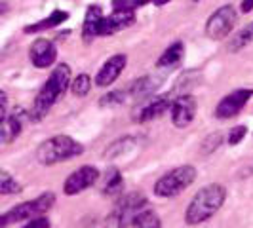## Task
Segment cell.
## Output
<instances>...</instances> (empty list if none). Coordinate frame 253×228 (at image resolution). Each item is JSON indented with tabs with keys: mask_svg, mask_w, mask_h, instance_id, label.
Masks as SVG:
<instances>
[{
	"mask_svg": "<svg viewBox=\"0 0 253 228\" xmlns=\"http://www.w3.org/2000/svg\"><path fill=\"white\" fill-rule=\"evenodd\" d=\"M73 80H71V67L67 63H59L51 75L48 76L46 84L42 86V89L38 91V95L35 97V103L31 107V111L27 113L31 122H40L44 120L48 113L51 111V107L57 101H61L67 93V89L71 88Z\"/></svg>",
	"mask_w": 253,
	"mask_h": 228,
	"instance_id": "1",
	"label": "cell"
},
{
	"mask_svg": "<svg viewBox=\"0 0 253 228\" xmlns=\"http://www.w3.org/2000/svg\"><path fill=\"white\" fill-rule=\"evenodd\" d=\"M227 200V190L223 189L221 185H208L200 189L194 198L190 200L187 213H185V223L189 227H196L202 225L208 219L215 215L217 211L221 209V205Z\"/></svg>",
	"mask_w": 253,
	"mask_h": 228,
	"instance_id": "2",
	"label": "cell"
},
{
	"mask_svg": "<svg viewBox=\"0 0 253 228\" xmlns=\"http://www.w3.org/2000/svg\"><path fill=\"white\" fill-rule=\"evenodd\" d=\"M84 152V147L69 135H55L44 141L37 151V160L42 165H53L59 162H67Z\"/></svg>",
	"mask_w": 253,
	"mask_h": 228,
	"instance_id": "3",
	"label": "cell"
},
{
	"mask_svg": "<svg viewBox=\"0 0 253 228\" xmlns=\"http://www.w3.org/2000/svg\"><path fill=\"white\" fill-rule=\"evenodd\" d=\"M196 167L192 165H179L175 169L168 171L166 175L154 183V194L158 198H175L183 190H187L196 181Z\"/></svg>",
	"mask_w": 253,
	"mask_h": 228,
	"instance_id": "4",
	"label": "cell"
},
{
	"mask_svg": "<svg viewBox=\"0 0 253 228\" xmlns=\"http://www.w3.org/2000/svg\"><path fill=\"white\" fill-rule=\"evenodd\" d=\"M53 203H55L53 192H44V194H40L35 200L19 203L13 209H10L8 213H4V215L0 217V227L6 228L10 227V225H15V223L31 221V219H35L38 215H44L48 209H51Z\"/></svg>",
	"mask_w": 253,
	"mask_h": 228,
	"instance_id": "5",
	"label": "cell"
},
{
	"mask_svg": "<svg viewBox=\"0 0 253 228\" xmlns=\"http://www.w3.org/2000/svg\"><path fill=\"white\" fill-rule=\"evenodd\" d=\"M234 25H236V12L230 4H227L210 15L206 23V35L211 40H223L232 33Z\"/></svg>",
	"mask_w": 253,
	"mask_h": 228,
	"instance_id": "6",
	"label": "cell"
},
{
	"mask_svg": "<svg viewBox=\"0 0 253 228\" xmlns=\"http://www.w3.org/2000/svg\"><path fill=\"white\" fill-rule=\"evenodd\" d=\"M253 97V89H234L232 93L225 95L215 109V116L219 120H230L234 116H238L240 111L248 105V101Z\"/></svg>",
	"mask_w": 253,
	"mask_h": 228,
	"instance_id": "7",
	"label": "cell"
},
{
	"mask_svg": "<svg viewBox=\"0 0 253 228\" xmlns=\"http://www.w3.org/2000/svg\"><path fill=\"white\" fill-rule=\"evenodd\" d=\"M145 207H147V198L143 194H139V192L127 194L120 200L114 215L111 217V221H114L113 225H116V227H129V223L135 217V213H139L141 209H145Z\"/></svg>",
	"mask_w": 253,
	"mask_h": 228,
	"instance_id": "8",
	"label": "cell"
},
{
	"mask_svg": "<svg viewBox=\"0 0 253 228\" xmlns=\"http://www.w3.org/2000/svg\"><path fill=\"white\" fill-rule=\"evenodd\" d=\"M97 179H99L97 167H93V165H82V167H78L76 171H73L67 177V181H65L63 185V192L67 196H76V194L88 190L89 187H93L97 183Z\"/></svg>",
	"mask_w": 253,
	"mask_h": 228,
	"instance_id": "9",
	"label": "cell"
},
{
	"mask_svg": "<svg viewBox=\"0 0 253 228\" xmlns=\"http://www.w3.org/2000/svg\"><path fill=\"white\" fill-rule=\"evenodd\" d=\"M171 103L173 101H171L169 95H151V97L143 99V105L137 111V116H133V120L139 122V124L156 120L168 111H171Z\"/></svg>",
	"mask_w": 253,
	"mask_h": 228,
	"instance_id": "10",
	"label": "cell"
},
{
	"mask_svg": "<svg viewBox=\"0 0 253 228\" xmlns=\"http://www.w3.org/2000/svg\"><path fill=\"white\" fill-rule=\"evenodd\" d=\"M198 111V103L190 93H181L171 103V122L175 127H187L194 120Z\"/></svg>",
	"mask_w": 253,
	"mask_h": 228,
	"instance_id": "11",
	"label": "cell"
},
{
	"mask_svg": "<svg viewBox=\"0 0 253 228\" xmlns=\"http://www.w3.org/2000/svg\"><path fill=\"white\" fill-rule=\"evenodd\" d=\"M29 59L37 69H48L57 59V50L51 40L37 38L29 48Z\"/></svg>",
	"mask_w": 253,
	"mask_h": 228,
	"instance_id": "12",
	"label": "cell"
},
{
	"mask_svg": "<svg viewBox=\"0 0 253 228\" xmlns=\"http://www.w3.org/2000/svg\"><path fill=\"white\" fill-rule=\"evenodd\" d=\"M135 23V10H114L111 15L103 17L99 25V37H111Z\"/></svg>",
	"mask_w": 253,
	"mask_h": 228,
	"instance_id": "13",
	"label": "cell"
},
{
	"mask_svg": "<svg viewBox=\"0 0 253 228\" xmlns=\"http://www.w3.org/2000/svg\"><path fill=\"white\" fill-rule=\"evenodd\" d=\"M127 57L124 53H116L113 57H109L103 67L99 69V73L95 76V86L99 88H109L111 84L116 82V78L122 75V71L126 69Z\"/></svg>",
	"mask_w": 253,
	"mask_h": 228,
	"instance_id": "14",
	"label": "cell"
},
{
	"mask_svg": "<svg viewBox=\"0 0 253 228\" xmlns=\"http://www.w3.org/2000/svg\"><path fill=\"white\" fill-rule=\"evenodd\" d=\"M21 111H13L6 118L0 120V141L2 145H10L19 137L21 127H23V116Z\"/></svg>",
	"mask_w": 253,
	"mask_h": 228,
	"instance_id": "15",
	"label": "cell"
},
{
	"mask_svg": "<svg viewBox=\"0 0 253 228\" xmlns=\"http://www.w3.org/2000/svg\"><path fill=\"white\" fill-rule=\"evenodd\" d=\"M103 17H105L103 10L97 4H93V6L88 8L86 17H84V23H82V38H84L86 44L91 42L95 37H99V25H101Z\"/></svg>",
	"mask_w": 253,
	"mask_h": 228,
	"instance_id": "16",
	"label": "cell"
},
{
	"mask_svg": "<svg viewBox=\"0 0 253 228\" xmlns=\"http://www.w3.org/2000/svg\"><path fill=\"white\" fill-rule=\"evenodd\" d=\"M67 19H69V13L63 12V10H55V12H51L46 19L25 27L23 33H27V35H37V33H42V31H48V29H53V27L61 25Z\"/></svg>",
	"mask_w": 253,
	"mask_h": 228,
	"instance_id": "17",
	"label": "cell"
},
{
	"mask_svg": "<svg viewBox=\"0 0 253 228\" xmlns=\"http://www.w3.org/2000/svg\"><path fill=\"white\" fill-rule=\"evenodd\" d=\"M183 53H185V46L183 42H173L168 50L160 55V59L156 61L158 69H173L183 61Z\"/></svg>",
	"mask_w": 253,
	"mask_h": 228,
	"instance_id": "18",
	"label": "cell"
},
{
	"mask_svg": "<svg viewBox=\"0 0 253 228\" xmlns=\"http://www.w3.org/2000/svg\"><path fill=\"white\" fill-rule=\"evenodd\" d=\"M160 86V80L154 78V76H143L139 78L133 86H131V95L137 99V101H143L147 97L154 95V89Z\"/></svg>",
	"mask_w": 253,
	"mask_h": 228,
	"instance_id": "19",
	"label": "cell"
},
{
	"mask_svg": "<svg viewBox=\"0 0 253 228\" xmlns=\"http://www.w3.org/2000/svg\"><path fill=\"white\" fill-rule=\"evenodd\" d=\"M137 145V139L135 137H122V139L114 141L113 145H109V149L103 152V156L107 160H116L120 156H126L127 152H131Z\"/></svg>",
	"mask_w": 253,
	"mask_h": 228,
	"instance_id": "20",
	"label": "cell"
},
{
	"mask_svg": "<svg viewBox=\"0 0 253 228\" xmlns=\"http://www.w3.org/2000/svg\"><path fill=\"white\" fill-rule=\"evenodd\" d=\"M252 42H253V21L248 23L246 27H242L240 31L228 40L227 50L230 51V53H236V51L244 50L246 46H250Z\"/></svg>",
	"mask_w": 253,
	"mask_h": 228,
	"instance_id": "21",
	"label": "cell"
},
{
	"mask_svg": "<svg viewBox=\"0 0 253 228\" xmlns=\"http://www.w3.org/2000/svg\"><path fill=\"white\" fill-rule=\"evenodd\" d=\"M129 227L160 228V227H162V221H160V217L156 215L152 209L145 207V209H141L139 213H135V217H133V219H131V223H129Z\"/></svg>",
	"mask_w": 253,
	"mask_h": 228,
	"instance_id": "22",
	"label": "cell"
},
{
	"mask_svg": "<svg viewBox=\"0 0 253 228\" xmlns=\"http://www.w3.org/2000/svg\"><path fill=\"white\" fill-rule=\"evenodd\" d=\"M122 185H124V181H122V175H120V171H109V175L105 179V185H103V194H118L120 190H122Z\"/></svg>",
	"mask_w": 253,
	"mask_h": 228,
	"instance_id": "23",
	"label": "cell"
},
{
	"mask_svg": "<svg viewBox=\"0 0 253 228\" xmlns=\"http://www.w3.org/2000/svg\"><path fill=\"white\" fill-rule=\"evenodd\" d=\"M89 89H91V78L88 75H78L73 80V84H71V91L75 93L76 97H86L89 93Z\"/></svg>",
	"mask_w": 253,
	"mask_h": 228,
	"instance_id": "24",
	"label": "cell"
},
{
	"mask_svg": "<svg viewBox=\"0 0 253 228\" xmlns=\"http://www.w3.org/2000/svg\"><path fill=\"white\" fill-rule=\"evenodd\" d=\"M0 192H2L4 196H8V194H19V192H21V185L13 177H10V173L2 171V177H0Z\"/></svg>",
	"mask_w": 253,
	"mask_h": 228,
	"instance_id": "25",
	"label": "cell"
},
{
	"mask_svg": "<svg viewBox=\"0 0 253 228\" xmlns=\"http://www.w3.org/2000/svg\"><path fill=\"white\" fill-rule=\"evenodd\" d=\"M221 143H223V135H221V133H213V135H210V137L204 139L202 147H200V152H202L204 156H208V154H211L213 151H217Z\"/></svg>",
	"mask_w": 253,
	"mask_h": 228,
	"instance_id": "26",
	"label": "cell"
},
{
	"mask_svg": "<svg viewBox=\"0 0 253 228\" xmlns=\"http://www.w3.org/2000/svg\"><path fill=\"white\" fill-rule=\"evenodd\" d=\"M124 101H126V91H111L105 97H101L99 105L101 107H116V105H122Z\"/></svg>",
	"mask_w": 253,
	"mask_h": 228,
	"instance_id": "27",
	"label": "cell"
},
{
	"mask_svg": "<svg viewBox=\"0 0 253 228\" xmlns=\"http://www.w3.org/2000/svg\"><path fill=\"white\" fill-rule=\"evenodd\" d=\"M152 0H113V8L114 10H137Z\"/></svg>",
	"mask_w": 253,
	"mask_h": 228,
	"instance_id": "28",
	"label": "cell"
},
{
	"mask_svg": "<svg viewBox=\"0 0 253 228\" xmlns=\"http://www.w3.org/2000/svg\"><path fill=\"white\" fill-rule=\"evenodd\" d=\"M246 133H248V127L246 126H234L230 131H228L227 143L230 145V147H236V145L246 137Z\"/></svg>",
	"mask_w": 253,
	"mask_h": 228,
	"instance_id": "29",
	"label": "cell"
},
{
	"mask_svg": "<svg viewBox=\"0 0 253 228\" xmlns=\"http://www.w3.org/2000/svg\"><path fill=\"white\" fill-rule=\"evenodd\" d=\"M25 228H50V221L44 215H38L35 219H31L25 225Z\"/></svg>",
	"mask_w": 253,
	"mask_h": 228,
	"instance_id": "30",
	"label": "cell"
},
{
	"mask_svg": "<svg viewBox=\"0 0 253 228\" xmlns=\"http://www.w3.org/2000/svg\"><path fill=\"white\" fill-rule=\"evenodd\" d=\"M8 116V93L0 91V120Z\"/></svg>",
	"mask_w": 253,
	"mask_h": 228,
	"instance_id": "31",
	"label": "cell"
},
{
	"mask_svg": "<svg viewBox=\"0 0 253 228\" xmlns=\"http://www.w3.org/2000/svg\"><path fill=\"white\" fill-rule=\"evenodd\" d=\"M240 10H242V13H250V12H252V10H253V0H242Z\"/></svg>",
	"mask_w": 253,
	"mask_h": 228,
	"instance_id": "32",
	"label": "cell"
},
{
	"mask_svg": "<svg viewBox=\"0 0 253 228\" xmlns=\"http://www.w3.org/2000/svg\"><path fill=\"white\" fill-rule=\"evenodd\" d=\"M168 2H171V0H152L154 6H164V4H168Z\"/></svg>",
	"mask_w": 253,
	"mask_h": 228,
	"instance_id": "33",
	"label": "cell"
}]
</instances>
